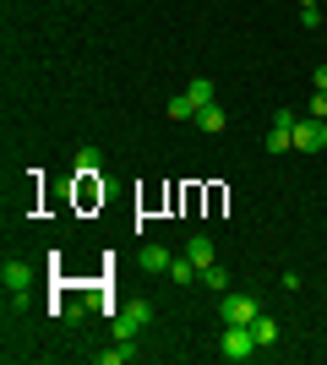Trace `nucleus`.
Segmentation results:
<instances>
[{
  "label": "nucleus",
  "instance_id": "nucleus-5",
  "mask_svg": "<svg viewBox=\"0 0 327 365\" xmlns=\"http://www.w3.org/2000/svg\"><path fill=\"white\" fill-rule=\"evenodd\" d=\"M0 284H6L11 294H22V289L33 284V267H28V262H16V257H6V267H0Z\"/></svg>",
  "mask_w": 327,
  "mask_h": 365
},
{
  "label": "nucleus",
  "instance_id": "nucleus-2",
  "mask_svg": "<svg viewBox=\"0 0 327 365\" xmlns=\"http://www.w3.org/2000/svg\"><path fill=\"white\" fill-rule=\"evenodd\" d=\"M147 322H153V305H147V300H131L125 311H115V338H137Z\"/></svg>",
  "mask_w": 327,
  "mask_h": 365
},
{
  "label": "nucleus",
  "instance_id": "nucleus-15",
  "mask_svg": "<svg viewBox=\"0 0 327 365\" xmlns=\"http://www.w3.org/2000/svg\"><path fill=\"white\" fill-rule=\"evenodd\" d=\"M197 125H202V131H224V109H218V104L197 109Z\"/></svg>",
  "mask_w": 327,
  "mask_h": 365
},
{
  "label": "nucleus",
  "instance_id": "nucleus-16",
  "mask_svg": "<svg viewBox=\"0 0 327 365\" xmlns=\"http://www.w3.org/2000/svg\"><path fill=\"white\" fill-rule=\"evenodd\" d=\"M311 115H316V120H327V88H311Z\"/></svg>",
  "mask_w": 327,
  "mask_h": 365
},
{
  "label": "nucleus",
  "instance_id": "nucleus-9",
  "mask_svg": "<svg viewBox=\"0 0 327 365\" xmlns=\"http://www.w3.org/2000/svg\"><path fill=\"white\" fill-rule=\"evenodd\" d=\"M191 104H197V109H207V104H218V88H213V82H207V76H197V82H191Z\"/></svg>",
  "mask_w": 327,
  "mask_h": 365
},
{
  "label": "nucleus",
  "instance_id": "nucleus-4",
  "mask_svg": "<svg viewBox=\"0 0 327 365\" xmlns=\"http://www.w3.org/2000/svg\"><path fill=\"white\" fill-rule=\"evenodd\" d=\"M295 148L300 153H322L327 148V120H316V115L311 120H295Z\"/></svg>",
  "mask_w": 327,
  "mask_h": 365
},
{
  "label": "nucleus",
  "instance_id": "nucleus-6",
  "mask_svg": "<svg viewBox=\"0 0 327 365\" xmlns=\"http://www.w3.org/2000/svg\"><path fill=\"white\" fill-rule=\"evenodd\" d=\"M170 251H164V245H142V273H170Z\"/></svg>",
  "mask_w": 327,
  "mask_h": 365
},
{
  "label": "nucleus",
  "instance_id": "nucleus-13",
  "mask_svg": "<svg viewBox=\"0 0 327 365\" xmlns=\"http://www.w3.org/2000/svg\"><path fill=\"white\" fill-rule=\"evenodd\" d=\"M170 120H197V104H191V93L170 98Z\"/></svg>",
  "mask_w": 327,
  "mask_h": 365
},
{
  "label": "nucleus",
  "instance_id": "nucleus-19",
  "mask_svg": "<svg viewBox=\"0 0 327 365\" xmlns=\"http://www.w3.org/2000/svg\"><path fill=\"white\" fill-rule=\"evenodd\" d=\"M300 6H316V0H300Z\"/></svg>",
  "mask_w": 327,
  "mask_h": 365
},
{
  "label": "nucleus",
  "instance_id": "nucleus-14",
  "mask_svg": "<svg viewBox=\"0 0 327 365\" xmlns=\"http://www.w3.org/2000/svg\"><path fill=\"white\" fill-rule=\"evenodd\" d=\"M289 148H295V131L273 125V131H267V153H289Z\"/></svg>",
  "mask_w": 327,
  "mask_h": 365
},
{
  "label": "nucleus",
  "instance_id": "nucleus-8",
  "mask_svg": "<svg viewBox=\"0 0 327 365\" xmlns=\"http://www.w3.org/2000/svg\"><path fill=\"white\" fill-rule=\"evenodd\" d=\"M170 278L180 284V289H186V284H197V278H202V267H197L191 257H180V262H170Z\"/></svg>",
  "mask_w": 327,
  "mask_h": 365
},
{
  "label": "nucleus",
  "instance_id": "nucleus-11",
  "mask_svg": "<svg viewBox=\"0 0 327 365\" xmlns=\"http://www.w3.org/2000/svg\"><path fill=\"white\" fill-rule=\"evenodd\" d=\"M98 169H104V158H98V148H82V153H77V175H82V180H93Z\"/></svg>",
  "mask_w": 327,
  "mask_h": 365
},
{
  "label": "nucleus",
  "instance_id": "nucleus-7",
  "mask_svg": "<svg viewBox=\"0 0 327 365\" xmlns=\"http://www.w3.org/2000/svg\"><path fill=\"white\" fill-rule=\"evenodd\" d=\"M186 257L197 262V267H213V240H207V235H191V240H186Z\"/></svg>",
  "mask_w": 327,
  "mask_h": 365
},
{
  "label": "nucleus",
  "instance_id": "nucleus-1",
  "mask_svg": "<svg viewBox=\"0 0 327 365\" xmlns=\"http://www.w3.org/2000/svg\"><path fill=\"white\" fill-rule=\"evenodd\" d=\"M218 311H224V327H251V322L262 317V305L251 300V294H229V289H224V305H218Z\"/></svg>",
  "mask_w": 327,
  "mask_h": 365
},
{
  "label": "nucleus",
  "instance_id": "nucleus-10",
  "mask_svg": "<svg viewBox=\"0 0 327 365\" xmlns=\"http://www.w3.org/2000/svg\"><path fill=\"white\" fill-rule=\"evenodd\" d=\"M251 333H256L262 349H273V344H279V322H273V317H256V322H251Z\"/></svg>",
  "mask_w": 327,
  "mask_h": 365
},
{
  "label": "nucleus",
  "instance_id": "nucleus-17",
  "mask_svg": "<svg viewBox=\"0 0 327 365\" xmlns=\"http://www.w3.org/2000/svg\"><path fill=\"white\" fill-rule=\"evenodd\" d=\"M300 22L316 33V28H322V6H300Z\"/></svg>",
  "mask_w": 327,
  "mask_h": 365
},
{
  "label": "nucleus",
  "instance_id": "nucleus-12",
  "mask_svg": "<svg viewBox=\"0 0 327 365\" xmlns=\"http://www.w3.org/2000/svg\"><path fill=\"white\" fill-rule=\"evenodd\" d=\"M197 284H202V289H213V294H224V289H229V273L213 262V267H202V278H197Z\"/></svg>",
  "mask_w": 327,
  "mask_h": 365
},
{
  "label": "nucleus",
  "instance_id": "nucleus-3",
  "mask_svg": "<svg viewBox=\"0 0 327 365\" xmlns=\"http://www.w3.org/2000/svg\"><path fill=\"white\" fill-rule=\"evenodd\" d=\"M218 349H224V360H251L262 344H256L251 327H224V344H218Z\"/></svg>",
  "mask_w": 327,
  "mask_h": 365
},
{
  "label": "nucleus",
  "instance_id": "nucleus-18",
  "mask_svg": "<svg viewBox=\"0 0 327 365\" xmlns=\"http://www.w3.org/2000/svg\"><path fill=\"white\" fill-rule=\"evenodd\" d=\"M316 88H327V66H316Z\"/></svg>",
  "mask_w": 327,
  "mask_h": 365
}]
</instances>
